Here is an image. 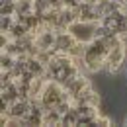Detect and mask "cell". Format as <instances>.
Wrapping results in <instances>:
<instances>
[{"mask_svg":"<svg viewBox=\"0 0 127 127\" xmlns=\"http://www.w3.org/2000/svg\"><path fill=\"white\" fill-rule=\"evenodd\" d=\"M121 43L117 35H108V37H100V39H92L90 43L84 45V55L78 61L80 66H84L88 72H98L104 68L108 53L113 45Z\"/></svg>","mask_w":127,"mask_h":127,"instance_id":"obj_1","label":"cell"},{"mask_svg":"<svg viewBox=\"0 0 127 127\" xmlns=\"http://www.w3.org/2000/svg\"><path fill=\"white\" fill-rule=\"evenodd\" d=\"M78 72H80V64L74 57L63 55V53H55L47 63V76L45 78L57 80V82L66 86Z\"/></svg>","mask_w":127,"mask_h":127,"instance_id":"obj_2","label":"cell"},{"mask_svg":"<svg viewBox=\"0 0 127 127\" xmlns=\"http://www.w3.org/2000/svg\"><path fill=\"white\" fill-rule=\"evenodd\" d=\"M66 100H70V94H68L64 84L57 82V80H51V78L45 80L43 90L39 94V104L43 106V110H57Z\"/></svg>","mask_w":127,"mask_h":127,"instance_id":"obj_3","label":"cell"},{"mask_svg":"<svg viewBox=\"0 0 127 127\" xmlns=\"http://www.w3.org/2000/svg\"><path fill=\"white\" fill-rule=\"evenodd\" d=\"M125 57H127V47L123 43H117L110 49L108 53V59H106V64H104V70L110 72V74H115L119 72V68L125 64Z\"/></svg>","mask_w":127,"mask_h":127,"instance_id":"obj_4","label":"cell"},{"mask_svg":"<svg viewBox=\"0 0 127 127\" xmlns=\"http://www.w3.org/2000/svg\"><path fill=\"white\" fill-rule=\"evenodd\" d=\"M76 14H78L80 22H86V24L102 22V12H100L98 2H80V6L76 8Z\"/></svg>","mask_w":127,"mask_h":127,"instance_id":"obj_5","label":"cell"},{"mask_svg":"<svg viewBox=\"0 0 127 127\" xmlns=\"http://www.w3.org/2000/svg\"><path fill=\"white\" fill-rule=\"evenodd\" d=\"M33 43L39 53H45V51H53L55 43H57V30H51V28H43L37 35H33Z\"/></svg>","mask_w":127,"mask_h":127,"instance_id":"obj_6","label":"cell"},{"mask_svg":"<svg viewBox=\"0 0 127 127\" xmlns=\"http://www.w3.org/2000/svg\"><path fill=\"white\" fill-rule=\"evenodd\" d=\"M94 30H96V24H86V22H74L70 28H68V32L72 33L74 37H76V41H80V43H90L92 39H96L94 37Z\"/></svg>","mask_w":127,"mask_h":127,"instance_id":"obj_7","label":"cell"},{"mask_svg":"<svg viewBox=\"0 0 127 127\" xmlns=\"http://www.w3.org/2000/svg\"><path fill=\"white\" fill-rule=\"evenodd\" d=\"M33 14H41V2H35V0H16V18L33 16Z\"/></svg>","mask_w":127,"mask_h":127,"instance_id":"obj_8","label":"cell"},{"mask_svg":"<svg viewBox=\"0 0 127 127\" xmlns=\"http://www.w3.org/2000/svg\"><path fill=\"white\" fill-rule=\"evenodd\" d=\"M18 98H22V90H20L18 80L6 82V84H0V102L12 104V102H16Z\"/></svg>","mask_w":127,"mask_h":127,"instance_id":"obj_9","label":"cell"},{"mask_svg":"<svg viewBox=\"0 0 127 127\" xmlns=\"http://www.w3.org/2000/svg\"><path fill=\"white\" fill-rule=\"evenodd\" d=\"M76 113H78V125H94L96 117H98V108L86 106V104H74Z\"/></svg>","mask_w":127,"mask_h":127,"instance_id":"obj_10","label":"cell"},{"mask_svg":"<svg viewBox=\"0 0 127 127\" xmlns=\"http://www.w3.org/2000/svg\"><path fill=\"white\" fill-rule=\"evenodd\" d=\"M43 106L39 104V100H32V108L28 111V115L22 119V125H43Z\"/></svg>","mask_w":127,"mask_h":127,"instance_id":"obj_11","label":"cell"},{"mask_svg":"<svg viewBox=\"0 0 127 127\" xmlns=\"http://www.w3.org/2000/svg\"><path fill=\"white\" fill-rule=\"evenodd\" d=\"M30 108H32V100L30 98H18L16 102H12L10 104V108H8V113L14 117V119H24L26 115H28V111H30Z\"/></svg>","mask_w":127,"mask_h":127,"instance_id":"obj_12","label":"cell"},{"mask_svg":"<svg viewBox=\"0 0 127 127\" xmlns=\"http://www.w3.org/2000/svg\"><path fill=\"white\" fill-rule=\"evenodd\" d=\"M100 102H102V98H100L98 90H96L92 84L88 88H84L80 92V96L74 100V104H86V106H92V108H100Z\"/></svg>","mask_w":127,"mask_h":127,"instance_id":"obj_13","label":"cell"},{"mask_svg":"<svg viewBox=\"0 0 127 127\" xmlns=\"http://www.w3.org/2000/svg\"><path fill=\"white\" fill-rule=\"evenodd\" d=\"M88 86H90V80L86 78L82 72H78L74 78L66 84V90H68V94H70V98H72V100H76V98L80 96V92H82L84 88H88Z\"/></svg>","mask_w":127,"mask_h":127,"instance_id":"obj_14","label":"cell"},{"mask_svg":"<svg viewBox=\"0 0 127 127\" xmlns=\"http://www.w3.org/2000/svg\"><path fill=\"white\" fill-rule=\"evenodd\" d=\"M78 22V14L76 10H70V8H61V18H59V26H57V32H68V28Z\"/></svg>","mask_w":127,"mask_h":127,"instance_id":"obj_15","label":"cell"},{"mask_svg":"<svg viewBox=\"0 0 127 127\" xmlns=\"http://www.w3.org/2000/svg\"><path fill=\"white\" fill-rule=\"evenodd\" d=\"M28 70L35 76H47V63H43L37 55L28 57Z\"/></svg>","mask_w":127,"mask_h":127,"instance_id":"obj_16","label":"cell"},{"mask_svg":"<svg viewBox=\"0 0 127 127\" xmlns=\"http://www.w3.org/2000/svg\"><path fill=\"white\" fill-rule=\"evenodd\" d=\"M20 22H24L26 30L30 35H37V33L43 30V22H41V16L39 14H33V16H28V18H22Z\"/></svg>","mask_w":127,"mask_h":127,"instance_id":"obj_17","label":"cell"},{"mask_svg":"<svg viewBox=\"0 0 127 127\" xmlns=\"http://www.w3.org/2000/svg\"><path fill=\"white\" fill-rule=\"evenodd\" d=\"M61 117H63V113L59 110H45L43 111V125H47V127L61 125Z\"/></svg>","mask_w":127,"mask_h":127,"instance_id":"obj_18","label":"cell"},{"mask_svg":"<svg viewBox=\"0 0 127 127\" xmlns=\"http://www.w3.org/2000/svg\"><path fill=\"white\" fill-rule=\"evenodd\" d=\"M10 39H24V37H28L30 33H28V30H26V26H24V22H20V20H16V24L12 26V30L6 33Z\"/></svg>","mask_w":127,"mask_h":127,"instance_id":"obj_19","label":"cell"},{"mask_svg":"<svg viewBox=\"0 0 127 127\" xmlns=\"http://www.w3.org/2000/svg\"><path fill=\"white\" fill-rule=\"evenodd\" d=\"M61 125H64V127H76V125H78V113H76V108H70L68 111H64L63 117H61Z\"/></svg>","mask_w":127,"mask_h":127,"instance_id":"obj_20","label":"cell"},{"mask_svg":"<svg viewBox=\"0 0 127 127\" xmlns=\"http://www.w3.org/2000/svg\"><path fill=\"white\" fill-rule=\"evenodd\" d=\"M14 63H16V57L10 55V53H0V70H12L14 68Z\"/></svg>","mask_w":127,"mask_h":127,"instance_id":"obj_21","label":"cell"},{"mask_svg":"<svg viewBox=\"0 0 127 127\" xmlns=\"http://www.w3.org/2000/svg\"><path fill=\"white\" fill-rule=\"evenodd\" d=\"M16 16H0V32L2 33H8L12 30V26L16 24Z\"/></svg>","mask_w":127,"mask_h":127,"instance_id":"obj_22","label":"cell"},{"mask_svg":"<svg viewBox=\"0 0 127 127\" xmlns=\"http://www.w3.org/2000/svg\"><path fill=\"white\" fill-rule=\"evenodd\" d=\"M0 16H16V2H2Z\"/></svg>","mask_w":127,"mask_h":127,"instance_id":"obj_23","label":"cell"},{"mask_svg":"<svg viewBox=\"0 0 127 127\" xmlns=\"http://www.w3.org/2000/svg\"><path fill=\"white\" fill-rule=\"evenodd\" d=\"M94 125H100V127H111L113 125V119L108 117V115H104V113H98V117H96V123Z\"/></svg>","mask_w":127,"mask_h":127,"instance_id":"obj_24","label":"cell"},{"mask_svg":"<svg viewBox=\"0 0 127 127\" xmlns=\"http://www.w3.org/2000/svg\"><path fill=\"white\" fill-rule=\"evenodd\" d=\"M43 8H53V10H59L63 8V0H39Z\"/></svg>","mask_w":127,"mask_h":127,"instance_id":"obj_25","label":"cell"},{"mask_svg":"<svg viewBox=\"0 0 127 127\" xmlns=\"http://www.w3.org/2000/svg\"><path fill=\"white\" fill-rule=\"evenodd\" d=\"M80 6V0H63V8H70V10H76Z\"/></svg>","mask_w":127,"mask_h":127,"instance_id":"obj_26","label":"cell"},{"mask_svg":"<svg viewBox=\"0 0 127 127\" xmlns=\"http://www.w3.org/2000/svg\"><path fill=\"white\" fill-rule=\"evenodd\" d=\"M123 10L127 12V0H123Z\"/></svg>","mask_w":127,"mask_h":127,"instance_id":"obj_27","label":"cell"},{"mask_svg":"<svg viewBox=\"0 0 127 127\" xmlns=\"http://www.w3.org/2000/svg\"><path fill=\"white\" fill-rule=\"evenodd\" d=\"M80 2H98V0H80Z\"/></svg>","mask_w":127,"mask_h":127,"instance_id":"obj_28","label":"cell"},{"mask_svg":"<svg viewBox=\"0 0 127 127\" xmlns=\"http://www.w3.org/2000/svg\"><path fill=\"white\" fill-rule=\"evenodd\" d=\"M123 125H125V127H127V117H125V119H123Z\"/></svg>","mask_w":127,"mask_h":127,"instance_id":"obj_29","label":"cell"},{"mask_svg":"<svg viewBox=\"0 0 127 127\" xmlns=\"http://www.w3.org/2000/svg\"><path fill=\"white\" fill-rule=\"evenodd\" d=\"M2 2H16V0H2Z\"/></svg>","mask_w":127,"mask_h":127,"instance_id":"obj_30","label":"cell"},{"mask_svg":"<svg viewBox=\"0 0 127 127\" xmlns=\"http://www.w3.org/2000/svg\"><path fill=\"white\" fill-rule=\"evenodd\" d=\"M125 72H127V68H125Z\"/></svg>","mask_w":127,"mask_h":127,"instance_id":"obj_31","label":"cell"}]
</instances>
